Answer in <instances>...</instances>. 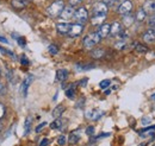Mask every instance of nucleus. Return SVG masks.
<instances>
[{
    "label": "nucleus",
    "instance_id": "f257e3e1",
    "mask_svg": "<svg viewBox=\"0 0 155 146\" xmlns=\"http://www.w3.org/2000/svg\"><path fill=\"white\" fill-rule=\"evenodd\" d=\"M63 8H64V1L63 0H55L54 2H51V5L48 6L47 13H48L49 17L56 18V17H60Z\"/></svg>",
    "mask_w": 155,
    "mask_h": 146
},
{
    "label": "nucleus",
    "instance_id": "f03ea898",
    "mask_svg": "<svg viewBox=\"0 0 155 146\" xmlns=\"http://www.w3.org/2000/svg\"><path fill=\"white\" fill-rule=\"evenodd\" d=\"M100 40H101V37L99 36V33L92 32L84 38V46L86 49H92L93 46H96L97 44L100 43Z\"/></svg>",
    "mask_w": 155,
    "mask_h": 146
},
{
    "label": "nucleus",
    "instance_id": "7ed1b4c3",
    "mask_svg": "<svg viewBox=\"0 0 155 146\" xmlns=\"http://www.w3.org/2000/svg\"><path fill=\"white\" fill-rule=\"evenodd\" d=\"M73 18L75 19L78 24H86L87 20H88V12L85 7H79L78 10H75L74 12V17Z\"/></svg>",
    "mask_w": 155,
    "mask_h": 146
},
{
    "label": "nucleus",
    "instance_id": "20e7f679",
    "mask_svg": "<svg viewBox=\"0 0 155 146\" xmlns=\"http://www.w3.org/2000/svg\"><path fill=\"white\" fill-rule=\"evenodd\" d=\"M109 11V7L103 2V1H98L92 6V13L93 16H106Z\"/></svg>",
    "mask_w": 155,
    "mask_h": 146
},
{
    "label": "nucleus",
    "instance_id": "39448f33",
    "mask_svg": "<svg viewBox=\"0 0 155 146\" xmlns=\"http://www.w3.org/2000/svg\"><path fill=\"white\" fill-rule=\"evenodd\" d=\"M133 7H134V5H133V2H131V0H124L119 6H118V10H117V12L119 13V14H122V16H124V14H128V13H131V11H133Z\"/></svg>",
    "mask_w": 155,
    "mask_h": 146
},
{
    "label": "nucleus",
    "instance_id": "423d86ee",
    "mask_svg": "<svg viewBox=\"0 0 155 146\" xmlns=\"http://www.w3.org/2000/svg\"><path fill=\"white\" fill-rule=\"evenodd\" d=\"M82 31H84V25L82 24H73V25H71V30H69V32H68V36L72 37V38H75V37H79L81 33H82Z\"/></svg>",
    "mask_w": 155,
    "mask_h": 146
},
{
    "label": "nucleus",
    "instance_id": "0eeeda50",
    "mask_svg": "<svg viewBox=\"0 0 155 146\" xmlns=\"http://www.w3.org/2000/svg\"><path fill=\"white\" fill-rule=\"evenodd\" d=\"M74 12H75V10H74L73 6H71V5L69 6H64L63 11L60 14V18L63 19V20H69V19H72L74 17Z\"/></svg>",
    "mask_w": 155,
    "mask_h": 146
},
{
    "label": "nucleus",
    "instance_id": "6e6552de",
    "mask_svg": "<svg viewBox=\"0 0 155 146\" xmlns=\"http://www.w3.org/2000/svg\"><path fill=\"white\" fill-rule=\"evenodd\" d=\"M34 82V76L32 75H28L24 81H23V84H21V88H20V91H21V95L25 97L28 95V89L30 87V84Z\"/></svg>",
    "mask_w": 155,
    "mask_h": 146
},
{
    "label": "nucleus",
    "instance_id": "1a4fd4ad",
    "mask_svg": "<svg viewBox=\"0 0 155 146\" xmlns=\"http://www.w3.org/2000/svg\"><path fill=\"white\" fill-rule=\"evenodd\" d=\"M123 26H122V24L119 23V21H115V23H112L111 24V29H110V35L111 36H119L122 32H123Z\"/></svg>",
    "mask_w": 155,
    "mask_h": 146
},
{
    "label": "nucleus",
    "instance_id": "9d476101",
    "mask_svg": "<svg viewBox=\"0 0 155 146\" xmlns=\"http://www.w3.org/2000/svg\"><path fill=\"white\" fill-rule=\"evenodd\" d=\"M69 30H71V24L69 23L63 21V23H58L56 24V31L60 35H68Z\"/></svg>",
    "mask_w": 155,
    "mask_h": 146
},
{
    "label": "nucleus",
    "instance_id": "9b49d317",
    "mask_svg": "<svg viewBox=\"0 0 155 146\" xmlns=\"http://www.w3.org/2000/svg\"><path fill=\"white\" fill-rule=\"evenodd\" d=\"M143 42L150 44V43H154L155 42V30L154 29H148L144 33H143V37H142Z\"/></svg>",
    "mask_w": 155,
    "mask_h": 146
},
{
    "label": "nucleus",
    "instance_id": "f8f14e48",
    "mask_svg": "<svg viewBox=\"0 0 155 146\" xmlns=\"http://www.w3.org/2000/svg\"><path fill=\"white\" fill-rule=\"evenodd\" d=\"M110 29H111V25L110 24H101L99 26L97 32L99 33V36L101 37V39L103 38H106V37L110 35Z\"/></svg>",
    "mask_w": 155,
    "mask_h": 146
},
{
    "label": "nucleus",
    "instance_id": "ddd939ff",
    "mask_svg": "<svg viewBox=\"0 0 155 146\" xmlns=\"http://www.w3.org/2000/svg\"><path fill=\"white\" fill-rule=\"evenodd\" d=\"M104 115V112H101V110H88L87 113H86V118L87 119H91V120H98L99 118H101Z\"/></svg>",
    "mask_w": 155,
    "mask_h": 146
},
{
    "label": "nucleus",
    "instance_id": "4468645a",
    "mask_svg": "<svg viewBox=\"0 0 155 146\" xmlns=\"http://www.w3.org/2000/svg\"><path fill=\"white\" fill-rule=\"evenodd\" d=\"M146 13H155V0H147L142 7Z\"/></svg>",
    "mask_w": 155,
    "mask_h": 146
},
{
    "label": "nucleus",
    "instance_id": "2eb2a0df",
    "mask_svg": "<svg viewBox=\"0 0 155 146\" xmlns=\"http://www.w3.org/2000/svg\"><path fill=\"white\" fill-rule=\"evenodd\" d=\"M11 4H12V6H13V8L20 11V10H23V8L28 5V0H12Z\"/></svg>",
    "mask_w": 155,
    "mask_h": 146
},
{
    "label": "nucleus",
    "instance_id": "dca6fc26",
    "mask_svg": "<svg viewBox=\"0 0 155 146\" xmlns=\"http://www.w3.org/2000/svg\"><path fill=\"white\" fill-rule=\"evenodd\" d=\"M32 120H34V118L31 115H28L26 119H25V122H24V134L25 135L30 133V129L32 126Z\"/></svg>",
    "mask_w": 155,
    "mask_h": 146
},
{
    "label": "nucleus",
    "instance_id": "f3484780",
    "mask_svg": "<svg viewBox=\"0 0 155 146\" xmlns=\"http://www.w3.org/2000/svg\"><path fill=\"white\" fill-rule=\"evenodd\" d=\"M122 21H123V24H124L127 27H129V26H131V25L134 24V21H135V17H134L131 13L124 14V16H123V19H122Z\"/></svg>",
    "mask_w": 155,
    "mask_h": 146
},
{
    "label": "nucleus",
    "instance_id": "a211bd4d",
    "mask_svg": "<svg viewBox=\"0 0 155 146\" xmlns=\"http://www.w3.org/2000/svg\"><path fill=\"white\" fill-rule=\"evenodd\" d=\"M68 77V70L67 69H58L56 71V80L60 82H63L66 81Z\"/></svg>",
    "mask_w": 155,
    "mask_h": 146
},
{
    "label": "nucleus",
    "instance_id": "6ab92c4d",
    "mask_svg": "<svg viewBox=\"0 0 155 146\" xmlns=\"http://www.w3.org/2000/svg\"><path fill=\"white\" fill-rule=\"evenodd\" d=\"M79 140H80V132H79V131H74V132H72V133H71V135H69V139H68L69 144L74 145V144H77Z\"/></svg>",
    "mask_w": 155,
    "mask_h": 146
},
{
    "label": "nucleus",
    "instance_id": "aec40b11",
    "mask_svg": "<svg viewBox=\"0 0 155 146\" xmlns=\"http://www.w3.org/2000/svg\"><path fill=\"white\" fill-rule=\"evenodd\" d=\"M147 18V13H146V11L143 10V8H140L137 12H136L135 14V20L137 21H140V23H142V21H144Z\"/></svg>",
    "mask_w": 155,
    "mask_h": 146
},
{
    "label": "nucleus",
    "instance_id": "412c9836",
    "mask_svg": "<svg viewBox=\"0 0 155 146\" xmlns=\"http://www.w3.org/2000/svg\"><path fill=\"white\" fill-rule=\"evenodd\" d=\"M64 106H62V105H58V107H55L54 108V110H53V113H51V115L55 118V119H58V118H60L61 116V114L64 112Z\"/></svg>",
    "mask_w": 155,
    "mask_h": 146
},
{
    "label": "nucleus",
    "instance_id": "4be33fe9",
    "mask_svg": "<svg viewBox=\"0 0 155 146\" xmlns=\"http://www.w3.org/2000/svg\"><path fill=\"white\" fill-rule=\"evenodd\" d=\"M91 55H92L93 58H96V59L103 58L104 55H105V50H104V49H100V48H97V49H94V50L91 52Z\"/></svg>",
    "mask_w": 155,
    "mask_h": 146
},
{
    "label": "nucleus",
    "instance_id": "5701e85b",
    "mask_svg": "<svg viewBox=\"0 0 155 146\" xmlns=\"http://www.w3.org/2000/svg\"><path fill=\"white\" fill-rule=\"evenodd\" d=\"M66 96H67L68 99H73V97L75 96V84H74V83L71 84V86L66 89Z\"/></svg>",
    "mask_w": 155,
    "mask_h": 146
},
{
    "label": "nucleus",
    "instance_id": "b1692460",
    "mask_svg": "<svg viewBox=\"0 0 155 146\" xmlns=\"http://www.w3.org/2000/svg\"><path fill=\"white\" fill-rule=\"evenodd\" d=\"M105 19H106V16H93V17H92V24L100 26V25L104 23Z\"/></svg>",
    "mask_w": 155,
    "mask_h": 146
},
{
    "label": "nucleus",
    "instance_id": "393cba45",
    "mask_svg": "<svg viewBox=\"0 0 155 146\" xmlns=\"http://www.w3.org/2000/svg\"><path fill=\"white\" fill-rule=\"evenodd\" d=\"M135 51L137 54H146L147 51H148V48L146 46V45H143V44H135Z\"/></svg>",
    "mask_w": 155,
    "mask_h": 146
},
{
    "label": "nucleus",
    "instance_id": "a878e982",
    "mask_svg": "<svg viewBox=\"0 0 155 146\" xmlns=\"http://www.w3.org/2000/svg\"><path fill=\"white\" fill-rule=\"evenodd\" d=\"M127 46H128V44H127L125 39H119V42H117L115 44V48L118 49V50H124Z\"/></svg>",
    "mask_w": 155,
    "mask_h": 146
},
{
    "label": "nucleus",
    "instance_id": "bb28decb",
    "mask_svg": "<svg viewBox=\"0 0 155 146\" xmlns=\"http://www.w3.org/2000/svg\"><path fill=\"white\" fill-rule=\"evenodd\" d=\"M94 68L93 64H77V70H80V71H84V70H90Z\"/></svg>",
    "mask_w": 155,
    "mask_h": 146
},
{
    "label": "nucleus",
    "instance_id": "cd10ccee",
    "mask_svg": "<svg viewBox=\"0 0 155 146\" xmlns=\"http://www.w3.org/2000/svg\"><path fill=\"white\" fill-rule=\"evenodd\" d=\"M61 126H62V120H61L60 118L55 119V120L50 124V127L53 128V129H58V128H61Z\"/></svg>",
    "mask_w": 155,
    "mask_h": 146
},
{
    "label": "nucleus",
    "instance_id": "c85d7f7f",
    "mask_svg": "<svg viewBox=\"0 0 155 146\" xmlns=\"http://www.w3.org/2000/svg\"><path fill=\"white\" fill-rule=\"evenodd\" d=\"M110 84H111V81H110V80H103V81L99 83V87H100L101 89H106V88H109Z\"/></svg>",
    "mask_w": 155,
    "mask_h": 146
},
{
    "label": "nucleus",
    "instance_id": "c756f323",
    "mask_svg": "<svg viewBox=\"0 0 155 146\" xmlns=\"http://www.w3.org/2000/svg\"><path fill=\"white\" fill-rule=\"evenodd\" d=\"M66 143H67V138H66V135H60L58 139V144L60 146H64L66 145Z\"/></svg>",
    "mask_w": 155,
    "mask_h": 146
},
{
    "label": "nucleus",
    "instance_id": "7c9ffc66",
    "mask_svg": "<svg viewBox=\"0 0 155 146\" xmlns=\"http://www.w3.org/2000/svg\"><path fill=\"white\" fill-rule=\"evenodd\" d=\"M0 52L10 56V57H12V58H15V52H12V51H10V50H6V49H4V48H1V46H0Z\"/></svg>",
    "mask_w": 155,
    "mask_h": 146
},
{
    "label": "nucleus",
    "instance_id": "2f4dec72",
    "mask_svg": "<svg viewBox=\"0 0 155 146\" xmlns=\"http://www.w3.org/2000/svg\"><path fill=\"white\" fill-rule=\"evenodd\" d=\"M49 52L51 54V55H56L58 52V48L56 45H54V44H51V45H49Z\"/></svg>",
    "mask_w": 155,
    "mask_h": 146
},
{
    "label": "nucleus",
    "instance_id": "473e14b6",
    "mask_svg": "<svg viewBox=\"0 0 155 146\" xmlns=\"http://www.w3.org/2000/svg\"><path fill=\"white\" fill-rule=\"evenodd\" d=\"M82 1H84V0H68L69 5H71V6H73V7H75V6H79V5H80Z\"/></svg>",
    "mask_w": 155,
    "mask_h": 146
},
{
    "label": "nucleus",
    "instance_id": "72a5a7b5",
    "mask_svg": "<svg viewBox=\"0 0 155 146\" xmlns=\"http://www.w3.org/2000/svg\"><path fill=\"white\" fill-rule=\"evenodd\" d=\"M5 113H6L5 105H4V103H0V119H2V118L5 116Z\"/></svg>",
    "mask_w": 155,
    "mask_h": 146
},
{
    "label": "nucleus",
    "instance_id": "f704fd0d",
    "mask_svg": "<svg viewBox=\"0 0 155 146\" xmlns=\"http://www.w3.org/2000/svg\"><path fill=\"white\" fill-rule=\"evenodd\" d=\"M20 63L23 64V65H28L29 64V59L26 58V56L23 55L21 57H20Z\"/></svg>",
    "mask_w": 155,
    "mask_h": 146
},
{
    "label": "nucleus",
    "instance_id": "c9c22d12",
    "mask_svg": "<svg viewBox=\"0 0 155 146\" xmlns=\"http://www.w3.org/2000/svg\"><path fill=\"white\" fill-rule=\"evenodd\" d=\"M93 133H94V127L93 126H88L86 128V134L87 135H93Z\"/></svg>",
    "mask_w": 155,
    "mask_h": 146
},
{
    "label": "nucleus",
    "instance_id": "e433bc0d",
    "mask_svg": "<svg viewBox=\"0 0 155 146\" xmlns=\"http://www.w3.org/2000/svg\"><path fill=\"white\" fill-rule=\"evenodd\" d=\"M101 1H103V2L109 7V6H112V5L115 4V1H116V0H101Z\"/></svg>",
    "mask_w": 155,
    "mask_h": 146
},
{
    "label": "nucleus",
    "instance_id": "4c0bfd02",
    "mask_svg": "<svg viewBox=\"0 0 155 146\" xmlns=\"http://www.w3.org/2000/svg\"><path fill=\"white\" fill-rule=\"evenodd\" d=\"M154 128H155V125H153V126H149V127L143 128V129L138 131V134H140V133H144V132H148V131H150V129H154Z\"/></svg>",
    "mask_w": 155,
    "mask_h": 146
},
{
    "label": "nucleus",
    "instance_id": "58836bf2",
    "mask_svg": "<svg viewBox=\"0 0 155 146\" xmlns=\"http://www.w3.org/2000/svg\"><path fill=\"white\" fill-rule=\"evenodd\" d=\"M45 126H47V122H45V121H44V122H42V124H39L38 126L36 127V132H37V133L41 132V129H42V128H44Z\"/></svg>",
    "mask_w": 155,
    "mask_h": 146
},
{
    "label": "nucleus",
    "instance_id": "ea45409f",
    "mask_svg": "<svg viewBox=\"0 0 155 146\" xmlns=\"http://www.w3.org/2000/svg\"><path fill=\"white\" fill-rule=\"evenodd\" d=\"M48 144H49V140H48L47 138H44V139H42V140L39 141L38 146H48Z\"/></svg>",
    "mask_w": 155,
    "mask_h": 146
},
{
    "label": "nucleus",
    "instance_id": "a19ab883",
    "mask_svg": "<svg viewBox=\"0 0 155 146\" xmlns=\"http://www.w3.org/2000/svg\"><path fill=\"white\" fill-rule=\"evenodd\" d=\"M149 25L150 26H155V13L149 18Z\"/></svg>",
    "mask_w": 155,
    "mask_h": 146
},
{
    "label": "nucleus",
    "instance_id": "79ce46f5",
    "mask_svg": "<svg viewBox=\"0 0 155 146\" xmlns=\"http://www.w3.org/2000/svg\"><path fill=\"white\" fill-rule=\"evenodd\" d=\"M150 121H152L150 118H143V119H142V124H143V125H148V124H150Z\"/></svg>",
    "mask_w": 155,
    "mask_h": 146
},
{
    "label": "nucleus",
    "instance_id": "37998d69",
    "mask_svg": "<svg viewBox=\"0 0 155 146\" xmlns=\"http://www.w3.org/2000/svg\"><path fill=\"white\" fill-rule=\"evenodd\" d=\"M17 40H18L19 45H21V46H24V45H25V39H24V38L19 37V38H17Z\"/></svg>",
    "mask_w": 155,
    "mask_h": 146
},
{
    "label": "nucleus",
    "instance_id": "c03bdc74",
    "mask_svg": "<svg viewBox=\"0 0 155 146\" xmlns=\"http://www.w3.org/2000/svg\"><path fill=\"white\" fill-rule=\"evenodd\" d=\"M86 83H87V78H84V80H81V81L79 82V84H80L81 87H85V86H86Z\"/></svg>",
    "mask_w": 155,
    "mask_h": 146
},
{
    "label": "nucleus",
    "instance_id": "a18cd8bd",
    "mask_svg": "<svg viewBox=\"0 0 155 146\" xmlns=\"http://www.w3.org/2000/svg\"><path fill=\"white\" fill-rule=\"evenodd\" d=\"M110 135V133H104V134H100V135H98L97 139H99V138H105V137H109Z\"/></svg>",
    "mask_w": 155,
    "mask_h": 146
},
{
    "label": "nucleus",
    "instance_id": "49530a36",
    "mask_svg": "<svg viewBox=\"0 0 155 146\" xmlns=\"http://www.w3.org/2000/svg\"><path fill=\"white\" fill-rule=\"evenodd\" d=\"M0 42L1 43H5V44H8V40L6 38H4V37H0Z\"/></svg>",
    "mask_w": 155,
    "mask_h": 146
},
{
    "label": "nucleus",
    "instance_id": "de8ad7c7",
    "mask_svg": "<svg viewBox=\"0 0 155 146\" xmlns=\"http://www.w3.org/2000/svg\"><path fill=\"white\" fill-rule=\"evenodd\" d=\"M2 89H4V84H2L1 82H0V93L2 91Z\"/></svg>",
    "mask_w": 155,
    "mask_h": 146
},
{
    "label": "nucleus",
    "instance_id": "09e8293b",
    "mask_svg": "<svg viewBox=\"0 0 155 146\" xmlns=\"http://www.w3.org/2000/svg\"><path fill=\"white\" fill-rule=\"evenodd\" d=\"M153 146H155V144H154V145H153Z\"/></svg>",
    "mask_w": 155,
    "mask_h": 146
},
{
    "label": "nucleus",
    "instance_id": "8fccbe9b",
    "mask_svg": "<svg viewBox=\"0 0 155 146\" xmlns=\"http://www.w3.org/2000/svg\"><path fill=\"white\" fill-rule=\"evenodd\" d=\"M154 30H155V29H154Z\"/></svg>",
    "mask_w": 155,
    "mask_h": 146
}]
</instances>
